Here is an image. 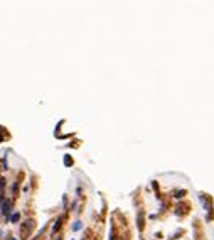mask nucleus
Listing matches in <instances>:
<instances>
[{"mask_svg":"<svg viewBox=\"0 0 214 240\" xmlns=\"http://www.w3.org/2000/svg\"><path fill=\"white\" fill-rule=\"evenodd\" d=\"M9 211H10V201H4V205H2V213L7 216V215H9Z\"/></svg>","mask_w":214,"mask_h":240,"instance_id":"f257e3e1","label":"nucleus"},{"mask_svg":"<svg viewBox=\"0 0 214 240\" xmlns=\"http://www.w3.org/2000/svg\"><path fill=\"white\" fill-rule=\"evenodd\" d=\"M59 225H61V218H57L56 223H54V227H52V232H56L57 228H59Z\"/></svg>","mask_w":214,"mask_h":240,"instance_id":"f03ea898","label":"nucleus"},{"mask_svg":"<svg viewBox=\"0 0 214 240\" xmlns=\"http://www.w3.org/2000/svg\"><path fill=\"white\" fill-rule=\"evenodd\" d=\"M17 220H19V213H14L12 216H10V222H14V223H15Z\"/></svg>","mask_w":214,"mask_h":240,"instance_id":"7ed1b4c3","label":"nucleus"},{"mask_svg":"<svg viewBox=\"0 0 214 240\" xmlns=\"http://www.w3.org/2000/svg\"><path fill=\"white\" fill-rule=\"evenodd\" d=\"M79 228H81V223H79V222H76V223L73 225V230H79Z\"/></svg>","mask_w":214,"mask_h":240,"instance_id":"20e7f679","label":"nucleus"},{"mask_svg":"<svg viewBox=\"0 0 214 240\" xmlns=\"http://www.w3.org/2000/svg\"><path fill=\"white\" fill-rule=\"evenodd\" d=\"M0 188H4V179L0 178Z\"/></svg>","mask_w":214,"mask_h":240,"instance_id":"39448f33","label":"nucleus"},{"mask_svg":"<svg viewBox=\"0 0 214 240\" xmlns=\"http://www.w3.org/2000/svg\"><path fill=\"white\" fill-rule=\"evenodd\" d=\"M12 240H15V238H12Z\"/></svg>","mask_w":214,"mask_h":240,"instance_id":"423d86ee","label":"nucleus"}]
</instances>
